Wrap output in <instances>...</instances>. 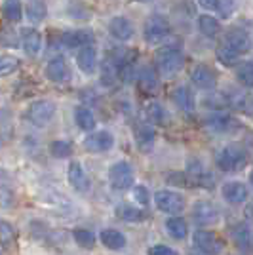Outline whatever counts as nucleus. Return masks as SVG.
<instances>
[{
    "mask_svg": "<svg viewBox=\"0 0 253 255\" xmlns=\"http://www.w3.org/2000/svg\"><path fill=\"white\" fill-rule=\"evenodd\" d=\"M115 213L118 219H122L126 223H143V221L148 219L147 212H143L141 208H135L131 204H120V206H116Z\"/></svg>",
    "mask_w": 253,
    "mask_h": 255,
    "instance_id": "4be33fe9",
    "label": "nucleus"
},
{
    "mask_svg": "<svg viewBox=\"0 0 253 255\" xmlns=\"http://www.w3.org/2000/svg\"><path fill=\"white\" fill-rule=\"evenodd\" d=\"M147 254L148 255H179L173 248H169V246H166V244L150 246V248L147 250Z\"/></svg>",
    "mask_w": 253,
    "mask_h": 255,
    "instance_id": "37998d69",
    "label": "nucleus"
},
{
    "mask_svg": "<svg viewBox=\"0 0 253 255\" xmlns=\"http://www.w3.org/2000/svg\"><path fill=\"white\" fill-rule=\"evenodd\" d=\"M192 217H194V221H196L198 225H202V227H211V225L219 223L221 213H219V208H217L213 202L200 200V202L194 204Z\"/></svg>",
    "mask_w": 253,
    "mask_h": 255,
    "instance_id": "6e6552de",
    "label": "nucleus"
},
{
    "mask_svg": "<svg viewBox=\"0 0 253 255\" xmlns=\"http://www.w3.org/2000/svg\"><path fill=\"white\" fill-rule=\"evenodd\" d=\"M234 126H236L234 118H232L229 113H223V111L211 113L210 117L206 118V128L211 129V131H217V133H227V131H231Z\"/></svg>",
    "mask_w": 253,
    "mask_h": 255,
    "instance_id": "aec40b11",
    "label": "nucleus"
},
{
    "mask_svg": "<svg viewBox=\"0 0 253 255\" xmlns=\"http://www.w3.org/2000/svg\"><path fill=\"white\" fill-rule=\"evenodd\" d=\"M173 101H175V105L179 107L181 111H185V113H192L194 107H196L194 94H192V90L187 88V86H179V88L173 90Z\"/></svg>",
    "mask_w": 253,
    "mask_h": 255,
    "instance_id": "a878e982",
    "label": "nucleus"
},
{
    "mask_svg": "<svg viewBox=\"0 0 253 255\" xmlns=\"http://www.w3.org/2000/svg\"><path fill=\"white\" fill-rule=\"evenodd\" d=\"M137 2H145V0H137Z\"/></svg>",
    "mask_w": 253,
    "mask_h": 255,
    "instance_id": "a18cd8bd",
    "label": "nucleus"
},
{
    "mask_svg": "<svg viewBox=\"0 0 253 255\" xmlns=\"http://www.w3.org/2000/svg\"><path fill=\"white\" fill-rule=\"evenodd\" d=\"M189 179L192 181V187H204V189H213V175L211 171L202 164L200 160H189L187 164V171Z\"/></svg>",
    "mask_w": 253,
    "mask_h": 255,
    "instance_id": "1a4fd4ad",
    "label": "nucleus"
},
{
    "mask_svg": "<svg viewBox=\"0 0 253 255\" xmlns=\"http://www.w3.org/2000/svg\"><path fill=\"white\" fill-rule=\"evenodd\" d=\"M198 4H200L204 10H217L219 6H221V0H198Z\"/></svg>",
    "mask_w": 253,
    "mask_h": 255,
    "instance_id": "c03bdc74",
    "label": "nucleus"
},
{
    "mask_svg": "<svg viewBox=\"0 0 253 255\" xmlns=\"http://www.w3.org/2000/svg\"><path fill=\"white\" fill-rule=\"evenodd\" d=\"M221 194L229 204H232V206H240V204H244L246 200H248L250 191H248L246 183H242V181H229V183L223 185Z\"/></svg>",
    "mask_w": 253,
    "mask_h": 255,
    "instance_id": "4468645a",
    "label": "nucleus"
},
{
    "mask_svg": "<svg viewBox=\"0 0 253 255\" xmlns=\"http://www.w3.org/2000/svg\"><path fill=\"white\" fill-rule=\"evenodd\" d=\"M19 67H21V61L15 55H10V53L0 55V76L13 75L15 71H19Z\"/></svg>",
    "mask_w": 253,
    "mask_h": 255,
    "instance_id": "f704fd0d",
    "label": "nucleus"
},
{
    "mask_svg": "<svg viewBox=\"0 0 253 255\" xmlns=\"http://www.w3.org/2000/svg\"><path fill=\"white\" fill-rule=\"evenodd\" d=\"M76 65L78 69L84 73V75H92L95 73V67H97V52H95L94 46H84L78 55H76Z\"/></svg>",
    "mask_w": 253,
    "mask_h": 255,
    "instance_id": "b1692460",
    "label": "nucleus"
},
{
    "mask_svg": "<svg viewBox=\"0 0 253 255\" xmlns=\"http://www.w3.org/2000/svg\"><path fill=\"white\" fill-rule=\"evenodd\" d=\"M166 231L173 240H185L189 234V225L179 215H171L166 221Z\"/></svg>",
    "mask_w": 253,
    "mask_h": 255,
    "instance_id": "c85d7f7f",
    "label": "nucleus"
},
{
    "mask_svg": "<svg viewBox=\"0 0 253 255\" xmlns=\"http://www.w3.org/2000/svg\"><path fill=\"white\" fill-rule=\"evenodd\" d=\"M154 204H156V208H158L160 212L164 213H171V215H177L185 210V198L181 196L179 192L175 191H169V189H160L156 191L154 194Z\"/></svg>",
    "mask_w": 253,
    "mask_h": 255,
    "instance_id": "0eeeda50",
    "label": "nucleus"
},
{
    "mask_svg": "<svg viewBox=\"0 0 253 255\" xmlns=\"http://www.w3.org/2000/svg\"><path fill=\"white\" fill-rule=\"evenodd\" d=\"M21 46L23 52L27 55H38L40 50H42V34L32 29V27H27V29H21Z\"/></svg>",
    "mask_w": 253,
    "mask_h": 255,
    "instance_id": "6ab92c4d",
    "label": "nucleus"
},
{
    "mask_svg": "<svg viewBox=\"0 0 253 255\" xmlns=\"http://www.w3.org/2000/svg\"><path fill=\"white\" fill-rule=\"evenodd\" d=\"M131 196H133V200H135L139 206H148V202H150L148 189H147V187H143V185L133 187V189H131Z\"/></svg>",
    "mask_w": 253,
    "mask_h": 255,
    "instance_id": "a19ab883",
    "label": "nucleus"
},
{
    "mask_svg": "<svg viewBox=\"0 0 253 255\" xmlns=\"http://www.w3.org/2000/svg\"><path fill=\"white\" fill-rule=\"evenodd\" d=\"M99 240H101V244L105 246L107 250H113V252H120L127 244L126 234L120 233L118 229H103L101 234H99Z\"/></svg>",
    "mask_w": 253,
    "mask_h": 255,
    "instance_id": "412c9836",
    "label": "nucleus"
},
{
    "mask_svg": "<svg viewBox=\"0 0 253 255\" xmlns=\"http://www.w3.org/2000/svg\"><path fill=\"white\" fill-rule=\"evenodd\" d=\"M53 117H55V103H53L52 99H36L27 109L29 122L38 128L48 126Z\"/></svg>",
    "mask_w": 253,
    "mask_h": 255,
    "instance_id": "39448f33",
    "label": "nucleus"
},
{
    "mask_svg": "<svg viewBox=\"0 0 253 255\" xmlns=\"http://www.w3.org/2000/svg\"><path fill=\"white\" fill-rule=\"evenodd\" d=\"M225 46H229L231 50L238 53V55H242V53H248L252 50V46H250V36L246 34V31L242 29H231V31L225 34Z\"/></svg>",
    "mask_w": 253,
    "mask_h": 255,
    "instance_id": "f3484780",
    "label": "nucleus"
},
{
    "mask_svg": "<svg viewBox=\"0 0 253 255\" xmlns=\"http://www.w3.org/2000/svg\"><path fill=\"white\" fill-rule=\"evenodd\" d=\"M109 32H111V36L118 40V42H127V40H131L133 38V23L129 21L127 17L124 15H116L111 19L109 23Z\"/></svg>",
    "mask_w": 253,
    "mask_h": 255,
    "instance_id": "ddd939ff",
    "label": "nucleus"
},
{
    "mask_svg": "<svg viewBox=\"0 0 253 255\" xmlns=\"http://www.w3.org/2000/svg\"><path fill=\"white\" fill-rule=\"evenodd\" d=\"M74 120H76V126L80 128V129H84V131H92L95 124H97L94 111L86 105H80L74 109Z\"/></svg>",
    "mask_w": 253,
    "mask_h": 255,
    "instance_id": "c756f323",
    "label": "nucleus"
},
{
    "mask_svg": "<svg viewBox=\"0 0 253 255\" xmlns=\"http://www.w3.org/2000/svg\"><path fill=\"white\" fill-rule=\"evenodd\" d=\"M198 29L204 36H208V38H215L219 32H221V23L217 21L213 15H208V13H204L198 17Z\"/></svg>",
    "mask_w": 253,
    "mask_h": 255,
    "instance_id": "7c9ffc66",
    "label": "nucleus"
},
{
    "mask_svg": "<svg viewBox=\"0 0 253 255\" xmlns=\"http://www.w3.org/2000/svg\"><path fill=\"white\" fill-rule=\"evenodd\" d=\"M190 82L200 90H213L217 86V75L208 65H194L190 69Z\"/></svg>",
    "mask_w": 253,
    "mask_h": 255,
    "instance_id": "9d476101",
    "label": "nucleus"
},
{
    "mask_svg": "<svg viewBox=\"0 0 253 255\" xmlns=\"http://www.w3.org/2000/svg\"><path fill=\"white\" fill-rule=\"evenodd\" d=\"M231 236L234 240V244L238 246L242 252H250L252 250V231L248 225H234L231 229Z\"/></svg>",
    "mask_w": 253,
    "mask_h": 255,
    "instance_id": "cd10ccee",
    "label": "nucleus"
},
{
    "mask_svg": "<svg viewBox=\"0 0 253 255\" xmlns=\"http://www.w3.org/2000/svg\"><path fill=\"white\" fill-rule=\"evenodd\" d=\"M183 61H185V57L181 52V46H177V44L162 46L154 53V67H156L158 75L166 76V78L177 75L183 67Z\"/></svg>",
    "mask_w": 253,
    "mask_h": 255,
    "instance_id": "f257e3e1",
    "label": "nucleus"
},
{
    "mask_svg": "<svg viewBox=\"0 0 253 255\" xmlns=\"http://www.w3.org/2000/svg\"><path fill=\"white\" fill-rule=\"evenodd\" d=\"M25 13H27V19L31 23H42L46 13H48V8H46V4L42 0H32V2L27 4Z\"/></svg>",
    "mask_w": 253,
    "mask_h": 255,
    "instance_id": "473e14b6",
    "label": "nucleus"
},
{
    "mask_svg": "<svg viewBox=\"0 0 253 255\" xmlns=\"http://www.w3.org/2000/svg\"><path fill=\"white\" fill-rule=\"evenodd\" d=\"M50 152H52L53 158H67L73 152V145L65 139H57V141L50 143Z\"/></svg>",
    "mask_w": 253,
    "mask_h": 255,
    "instance_id": "4c0bfd02",
    "label": "nucleus"
},
{
    "mask_svg": "<svg viewBox=\"0 0 253 255\" xmlns=\"http://www.w3.org/2000/svg\"><path fill=\"white\" fill-rule=\"evenodd\" d=\"M2 15L11 23H19L23 19L21 0H4L2 2Z\"/></svg>",
    "mask_w": 253,
    "mask_h": 255,
    "instance_id": "2f4dec72",
    "label": "nucleus"
},
{
    "mask_svg": "<svg viewBox=\"0 0 253 255\" xmlns=\"http://www.w3.org/2000/svg\"><path fill=\"white\" fill-rule=\"evenodd\" d=\"M143 34H145V40L148 44L158 46V44H162L171 34V25H169V21L164 15L154 13V15H150L147 21H145Z\"/></svg>",
    "mask_w": 253,
    "mask_h": 255,
    "instance_id": "20e7f679",
    "label": "nucleus"
},
{
    "mask_svg": "<svg viewBox=\"0 0 253 255\" xmlns=\"http://www.w3.org/2000/svg\"><path fill=\"white\" fill-rule=\"evenodd\" d=\"M192 244L196 250H200L202 254L206 255H221L223 250H225V244L223 240L213 233V231H206V229H200V231H194L192 234Z\"/></svg>",
    "mask_w": 253,
    "mask_h": 255,
    "instance_id": "423d86ee",
    "label": "nucleus"
},
{
    "mask_svg": "<svg viewBox=\"0 0 253 255\" xmlns=\"http://www.w3.org/2000/svg\"><path fill=\"white\" fill-rule=\"evenodd\" d=\"M109 183L115 191H127L135 183V171L127 160H118L109 168Z\"/></svg>",
    "mask_w": 253,
    "mask_h": 255,
    "instance_id": "7ed1b4c3",
    "label": "nucleus"
},
{
    "mask_svg": "<svg viewBox=\"0 0 253 255\" xmlns=\"http://www.w3.org/2000/svg\"><path fill=\"white\" fill-rule=\"evenodd\" d=\"M145 117H147V124H164V118H166V113H164V107L160 103H148L147 109H145Z\"/></svg>",
    "mask_w": 253,
    "mask_h": 255,
    "instance_id": "c9c22d12",
    "label": "nucleus"
},
{
    "mask_svg": "<svg viewBox=\"0 0 253 255\" xmlns=\"http://www.w3.org/2000/svg\"><path fill=\"white\" fill-rule=\"evenodd\" d=\"M15 202V192L10 173L0 168V208H10Z\"/></svg>",
    "mask_w": 253,
    "mask_h": 255,
    "instance_id": "5701e85b",
    "label": "nucleus"
},
{
    "mask_svg": "<svg viewBox=\"0 0 253 255\" xmlns=\"http://www.w3.org/2000/svg\"><path fill=\"white\" fill-rule=\"evenodd\" d=\"M236 78H238V82L246 88H252L253 86V65L252 61H244L240 63L238 67V71H236Z\"/></svg>",
    "mask_w": 253,
    "mask_h": 255,
    "instance_id": "58836bf2",
    "label": "nucleus"
},
{
    "mask_svg": "<svg viewBox=\"0 0 253 255\" xmlns=\"http://www.w3.org/2000/svg\"><path fill=\"white\" fill-rule=\"evenodd\" d=\"M154 141H156L154 128L150 126V124H141V126H137V129H135V143H137L141 152H148V150L152 149Z\"/></svg>",
    "mask_w": 253,
    "mask_h": 255,
    "instance_id": "393cba45",
    "label": "nucleus"
},
{
    "mask_svg": "<svg viewBox=\"0 0 253 255\" xmlns=\"http://www.w3.org/2000/svg\"><path fill=\"white\" fill-rule=\"evenodd\" d=\"M67 179H69V185L73 187L76 192H88L90 191V177L86 175L84 168L78 160H73L69 164V170H67Z\"/></svg>",
    "mask_w": 253,
    "mask_h": 255,
    "instance_id": "f8f14e48",
    "label": "nucleus"
},
{
    "mask_svg": "<svg viewBox=\"0 0 253 255\" xmlns=\"http://www.w3.org/2000/svg\"><path fill=\"white\" fill-rule=\"evenodd\" d=\"M113 145H115V137H113V133L107 131V129L94 131V133H90V135L84 139V147L90 150V152H95V154L111 150Z\"/></svg>",
    "mask_w": 253,
    "mask_h": 255,
    "instance_id": "9b49d317",
    "label": "nucleus"
},
{
    "mask_svg": "<svg viewBox=\"0 0 253 255\" xmlns=\"http://www.w3.org/2000/svg\"><path fill=\"white\" fill-rule=\"evenodd\" d=\"M0 255H2V254H0Z\"/></svg>",
    "mask_w": 253,
    "mask_h": 255,
    "instance_id": "49530a36",
    "label": "nucleus"
},
{
    "mask_svg": "<svg viewBox=\"0 0 253 255\" xmlns=\"http://www.w3.org/2000/svg\"><path fill=\"white\" fill-rule=\"evenodd\" d=\"M215 164L221 171L232 173V171H240L246 168L248 164V152L242 149V145L238 143H231L227 147H223L217 156H215Z\"/></svg>",
    "mask_w": 253,
    "mask_h": 255,
    "instance_id": "f03ea898",
    "label": "nucleus"
},
{
    "mask_svg": "<svg viewBox=\"0 0 253 255\" xmlns=\"http://www.w3.org/2000/svg\"><path fill=\"white\" fill-rule=\"evenodd\" d=\"M118 78H120V67L116 63L113 57H107L103 65H101V84L107 86V88H111V86H115L118 82Z\"/></svg>",
    "mask_w": 253,
    "mask_h": 255,
    "instance_id": "bb28decb",
    "label": "nucleus"
},
{
    "mask_svg": "<svg viewBox=\"0 0 253 255\" xmlns=\"http://www.w3.org/2000/svg\"><path fill=\"white\" fill-rule=\"evenodd\" d=\"M13 240H15V229H13V225L0 217V244L10 246Z\"/></svg>",
    "mask_w": 253,
    "mask_h": 255,
    "instance_id": "ea45409f",
    "label": "nucleus"
},
{
    "mask_svg": "<svg viewBox=\"0 0 253 255\" xmlns=\"http://www.w3.org/2000/svg\"><path fill=\"white\" fill-rule=\"evenodd\" d=\"M61 44L67 48H84L94 44V32L90 29H74V31H65L61 34Z\"/></svg>",
    "mask_w": 253,
    "mask_h": 255,
    "instance_id": "2eb2a0df",
    "label": "nucleus"
},
{
    "mask_svg": "<svg viewBox=\"0 0 253 255\" xmlns=\"http://www.w3.org/2000/svg\"><path fill=\"white\" fill-rule=\"evenodd\" d=\"M137 88H139V92H143L145 96H154V94L158 92L160 80H158V76H156V73H154V69L143 67V69L139 71Z\"/></svg>",
    "mask_w": 253,
    "mask_h": 255,
    "instance_id": "a211bd4d",
    "label": "nucleus"
},
{
    "mask_svg": "<svg viewBox=\"0 0 253 255\" xmlns=\"http://www.w3.org/2000/svg\"><path fill=\"white\" fill-rule=\"evenodd\" d=\"M169 185H177V187H192V181L189 179L187 173H169L168 175Z\"/></svg>",
    "mask_w": 253,
    "mask_h": 255,
    "instance_id": "79ce46f5",
    "label": "nucleus"
},
{
    "mask_svg": "<svg viewBox=\"0 0 253 255\" xmlns=\"http://www.w3.org/2000/svg\"><path fill=\"white\" fill-rule=\"evenodd\" d=\"M69 76H71L69 65H67V61H65L61 55L52 57L48 61V65H46V78L48 80H52L55 84H63V82L69 80Z\"/></svg>",
    "mask_w": 253,
    "mask_h": 255,
    "instance_id": "dca6fc26",
    "label": "nucleus"
},
{
    "mask_svg": "<svg viewBox=\"0 0 253 255\" xmlns=\"http://www.w3.org/2000/svg\"><path fill=\"white\" fill-rule=\"evenodd\" d=\"M215 57H217V61L221 65H225V67H234V65H238V61H240V55L234 52V50H231L229 46H225V44H221V46L215 50Z\"/></svg>",
    "mask_w": 253,
    "mask_h": 255,
    "instance_id": "72a5a7b5",
    "label": "nucleus"
},
{
    "mask_svg": "<svg viewBox=\"0 0 253 255\" xmlns=\"http://www.w3.org/2000/svg\"><path fill=\"white\" fill-rule=\"evenodd\" d=\"M73 238L76 244L80 248H86V250H92L95 246V234L92 231H88V229H74Z\"/></svg>",
    "mask_w": 253,
    "mask_h": 255,
    "instance_id": "e433bc0d",
    "label": "nucleus"
}]
</instances>
